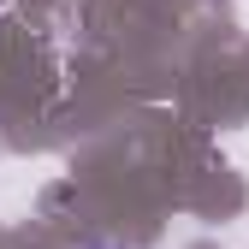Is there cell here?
I'll list each match as a JSON object with an SVG mask.
<instances>
[{
  "instance_id": "6da1fadb",
  "label": "cell",
  "mask_w": 249,
  "mask_h": 249,
  "mask_svg": "<svg viewBox=\"0 0 249 249\" xmlns=\"http://www.w3.org/2000/svg\"><path fill=\"white\" fill-rule=\"evenodd\" d=\"M89 249H119V243H89Z\"/></svg>"
}]
</instances>
